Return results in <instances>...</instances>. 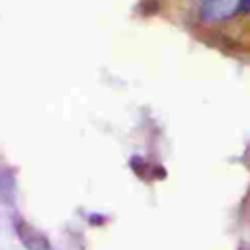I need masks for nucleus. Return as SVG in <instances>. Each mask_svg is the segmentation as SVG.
Returning a JSON list of instances; mask_svg holds the SVG:
<instances>
[{"label":"nucleus","mask_w":250,"mask_h":250,"mask_svg":"<svg viewBox=\"0 0 250 250\" xmlns=\"http://www.w3.org/2000/svg\"><path fill=\"white\" fill-rule=\"evenodd\" d=\"M250 12V0H242L240 2V12L238 14H248Z\"/></svg>","instance_id":"obj_2"},{"label":"nucleus","mask_w":250,"mask_h":250,"mask_svg":"<svg viewBox=\"0 0 250 250\" xmlns=\"http://www.w3.org/2000/svg\"><path fill=\"white\" fill-rule=\"evenodd\" d=\"M240 2L242 0H203L199 16L207 23L225 21L240 12Z\"/></svg>","instance_id":"obj_1"}]
</instances>
